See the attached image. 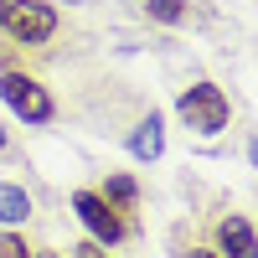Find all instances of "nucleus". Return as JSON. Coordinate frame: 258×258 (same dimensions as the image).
Returning a JSON list of instances; mask_svg holds the SVG:
<instances>
[{
  "instance_id": "obj_3",
  "label": "nucleus",
  "mask_w": 258,
  "mask_h": 258,
  "mask_svg": "<svg viewBox=\"0 0 258 258\" xmlns=\"http://www.w3.org/2000/svg\"><path fill=\"white\" fill-rule=\"evenodd\" d=\"M0 98H6L26 124H47L57 114L52 98H47V88H41L36 78H26V73H6V78H0Z\"/></svg>"
},
{
  "instance_id": "obj_8",
  "label": "nucleus",
  "mask_w": 258,
  "mask_h": 258,
  "mask_svg": "<svg viewBox=\"0 0 258 258\" xmlns=\"http://www.w3.org/2000/svg\"><path fill=\"white\" fill-rule=\"evenodd\" d=\"M103 202H109V207H129V202H135V181H129V176H109Z\"/></svg>"
},
{
  "instance_id": "obj_7",
  "label": "nucleus",
  "mask_w": 258,
  "mask_h": 258,
  "mask_svg": "<svg viewBox=\"0 0 258 258\" xmlns=\"http://www.w3.org/2000/svg\"><path fill=\"white\" fill-rule=\"evenodd\" d=\"M26 217H31V197L21 186L0 181V222H26Z\"/></svg>"
},
{
  "instance_id": "obj_14",
  "label": "nucleus",
  "mask_w": 258,
  "mask_h": 258,
  "mask_svg": "<svg viewBox=\"0 0 258 258\" xmlns=\"http://www.w3.org/2000/svg\"><path fill=\"white\" fill-rule=\"evenodd\" d=\"M36 258H57V253H36Z\"/></svg>"
},
{
  "instance_id": "obj_12",
  "label": "nucleus",
  "mask_w": 258,
  "mask_h": 258,
  "mask_svg": "<svg viewBox=\"0 0 258 258\" xmlns=\"http://www.w3.org/2000/svg\"><path fill=\"white\" fill-rule=\"evenodd\" d=\"M248 155H253V165H258V140H253V145H248Z\"/></svg>"
},
{
  "instance_id": "obj_13",
  "label": "nucleus",
  "mask_w": 258,
  "mask_h": 258,
  "mask_svg": "<svg viewBox=\"0 0 258 258\" xmlns=\"http://www.w3.org/2000/svg\"><path fill=\"white\" fill-rule=\"evenodd\" d=\"M186 258H212V253H207V248H197V253H186Z\"/></svg>"
},
{
  "instance_id": "obj_2",
  "label": "nucleus",
  "mask_w": 258,
  "mask_h": 258,
  "mask_svg": "<svg viewBox=\"0 0 258 258\" xmlns=\"http://www.w3.org/2000/svg\"><path fill=\"white\" fill-rule=\"evenodd\" d=\"M176 109H181V119L197 129V135H217V129L227 124V98H222V88H212V83L186 88Z\"/></svg>"
},
{
  "instance_id": "obj_9",
  "label": "nucleus",
  "mask_w": 258,
  "mask_h": 258,
  "mask_svg": "<svg viewBox=\"0 0 258 258\" xmlns=\"http://www.w3.org/2000/svg\"><path fill=\"white\" fill-rule=\"evenodd\" d=\"M150 16H155V21H181L186 0H150Z\"/></svg>"
},
{
  "instance_id": "obj_5",
  "label": "nucleus",
  "mask_w": 258,
  "mask_h": 258,
  "mask_svg": "<svg viewBox=\"0 0 258 258\" xmlns=\"http://www.w3.org/2000/svg\"><path fill=\"white\" fill-rule=\"evenodd\" d=\"M217 243H222L227 258H258V238H253V227H248L243 217H222Z\"/></svg>"
},
{
  "instance_id": "obj_1",
  "label": "nucleus",
  "mask_w": 258,
  "mask_h": 258,
  "mask_svg": "<svg viewBox=\"0 0 258 258\" xmlns=\"http://www.w3.org/2000/svg\"><path fill=\"white\" fill-rule=\"evenodd\" d=\"M0 26H6L16 41L36 47V41H47L57 31V11L41 6V0H0Z\"/></svg>"
},
{
  "instance_id": "obj_15",
  "label": "nucleus",
  "mask_w": 258,
  "mask_h": 258,
  "mask_svg": "<svg viewBox=\"0 0 258 258\" xmlns=\"http://www.w3.org/2000/svg\"><path fill=\"white\" fill-rule=\"evenodd\" d=\"M0 150H6V135H0Z\"/></svg>"
},
{
  "instance_id": "obj_11",
  "label": "nucleus",
  "mask_w": 258,
  "mask_h": 258,
  "mask_svg": "<svg viewBox=\"0 0 258 258\" xmlns=\"http://www.w3.org/2000/svg\"><path fill=\"white\" fill-rule=\"evenodd\" d=\"M73 253H78V258H109V253H103V243H93V238H88V243H78Z\"/></svg>"
},
{
  "instance_id": "obj_4",
  "label": "nucleus",
  "mask_w": 258,
  "mask_h": 258,
  "mask_svg": "<svg viewBox=\"0 0 258 258\" xmlns=\"http://www.w3.org/2000/svg\"><path fill=\"white\" fill-rule=\"evenodd\" d=\"M73 212L83 217V227L93 232V243H119V238H124L119 207H109L98 191H78V197H73Z\"/></svg>"
},
{
  "instance_id": "obj_6",
  "label": "nucleus",
  "mask_w": 258,
  "mask_h": 258,
  "mask_svg": "<svg viewBox=\"0 0 258 258\" xmlns=\"http://www.w3.org/2000/svg\"><path fill=\"white\" fill-rule=\"evenodd\" d=\"M160 145H165V135H160V119L150 114V119H145V124L135 129V140H129V150H135L140 160H155V155H160Z\"/></svg>"
},
{
  "instance_id": "obj_10",
  "label": "nucleus",
  "mask_w": 258,
  "mask_h": 258,
  "mask_svg": "<svg viewBox=\"0 0 258 258\" xmlns=\"http://www.w3.org/2000/svg\"><path fill=\"white\" fill-rule=\"evenodd\" d=\"M0 258H31V253H26V243L16 232H0Z\"/></svg>"
}]
</instances>
